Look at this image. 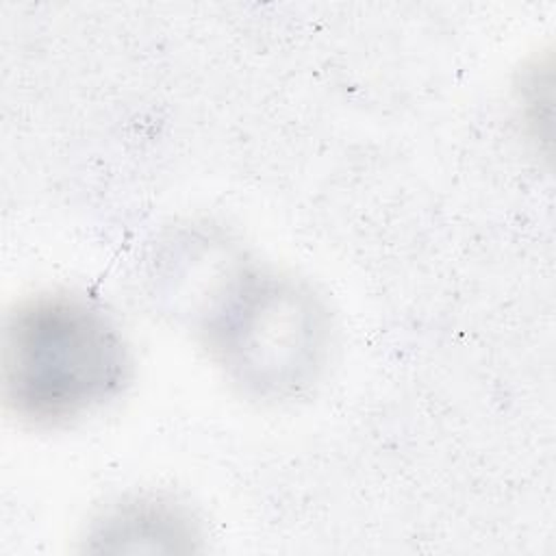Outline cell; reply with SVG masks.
Returning a JSON list of instances; mask_svg holds the SVG:
<instances>
[{
    "label": "cell",
    "mask_w": 556,
    "mask_h": 556,
    "mask_svg": "<svg viewBox=\"0 0 556 556\" xmlns=\"http://www.w3.org/2000/svg\"><path fill=\"white\" fill-rule=\"evenodd\" d=\"M328 330V315L306 287L239 267L217 282L200 332L241 391L258 400H289L324 369Z\"/></svg>",
    "instance_id": "7a4b0ae2"
},
{
    "label": "cell",
    "mask_w": 556,
    "mask_h": 556,
    "mask_svg": "<svg viewBox=\"0 0 556 556\" xmlns=\"http://www.w3.org/2000/svg\"><path fill=\"white\" fill-rule=\"evenodd\" d=\"M130 378L132 358L119 328L80 295H33L7 319L4 402L24 424H72L119 397Z\"/></svg>",
    "instance_id": "6da1fadb"
}]
</instances>
